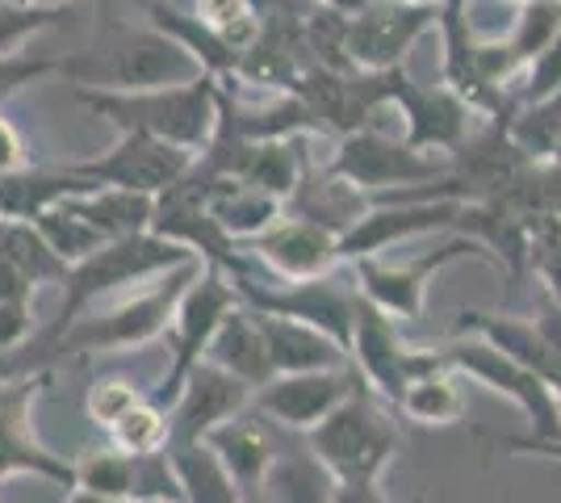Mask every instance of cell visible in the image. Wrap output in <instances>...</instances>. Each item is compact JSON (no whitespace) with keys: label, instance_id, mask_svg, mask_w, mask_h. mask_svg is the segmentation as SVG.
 Returning a JSON list of instances; mask_svg holds the SVG:
<instances>
[{"label":"cell","instance_id":"1","mask_svg":"<svg viewBox=\"0 0 561 503\" xmlns=\"http://www.w3.org/2000/svg\"><path fill=\"white\" fill-rule=\"evenodd\" d=\"M64 76L76 89L142 93V89H168V84L202 80L206 68L172 34L156 30V25L135 30V25L122 22H101L93 47L64 59Z\"/></svg>","mask_w":561,"mask_h":503},{"label":"cell","instance_id":"2","mask_svg":"<svg viewBox=\"0 0 561 503\" xmlns=\"http://www.w3.org/2000/svg\"><path fill=\"white\" fill-rule=\"evenodd\" d=\"M76 96L110 118L122 135H151L185 151H206L218 130V80L202 76L188 84L168 89H142V93H101V89H76Z\"/></svg>","mask_w":561,"mask_h":503},{"label":"cell","instance_id":"3","mask_svg":"<svg viewBox=\"0 0 561 503\" xmlns=\"http://www.w3.org/2000/svg\"><path fill=\"white\" fill-rule=\"evenodd\" d=\"M306 445L335 482H377L398 454V428L390 411L377 403L369 382L360 378L323 424L306 432Z\"/></svg>","mask_w":561,"mask_h":503},{"label":"cell","instance_id":"4","mask_svg":"<svg viewBox=\"0 0 561 503\" xmlns=\"http://www.w3.org/2000/svg\"><path fill=\"white\" fill-rule=\"evenodd\" d=\"M202 261L181 264L172 268L164 282L139 289L130 298L114 302L110 311H89L71 323L68 332L50 344L47 365L59 357H84V353H117V348H139L147 340H156L160 332H168L172 323V311L181 302L185 286L197 277Z\"/></svg>","mask_w":561,"mask_h":503},{"label":"cell","instance_id":"5","mask_svg":"<svg viewBox=\"0 0 561 503\" xmlns=\"http://www.w3.org/2000/svg\"><path fill=\"white\" fill-rule=\"evenodd\" d=\"M234 307H239V294H234L231 277L222 268H210V264L197 268V277L185 286L176 311H172V323H168L172 328V365H168L164 382H160L151 403H160L164 411L172 408V399L181 395V386L193 374V365L206 361L214 332L222 328V319Z\"/></svg>","mask_w":561,"mask_h":503},{"label":"cell","instance_id":"6","mask_svg":"<svg viewBox=\"0 0 561 503\" xmlns=\"http://www.w3.org/2000/svg\"><path fill=\"white\" fill-rule=\"evenodd\" d=\"M348 361L381 399H390L398 408L402 390L415 382L420 374L440 365V353H436V348H411V344H402L398 319H390L381 307H374V302L360 294V298L352 302Z\"/></svg>","mask_w":561,"mask_h":503},{"label":"cell","instance_id":"7","mask_svg":"<svg viewBox=\"0 0 561 503\" xmlns=\"http://www.w3.org/2000/svg\"><path fill=\"white\" fill-rule=\"evenodd\" d=\"M448 369H457L461 378H473V382L491 386L494 395H507L515 408L528 415V424L537 428L533 441H553L561 445V395L549 382H540L537 374H528L524 365H515L512 357H503L494 344L469 335V340H457L440 348Z\"/></svg>","mask_w":561,"mask_h":503},{"label":"cell","instance_id":"8","mask_svg":"<svg viewBox=\"0 0 561 503\" xmlns=\"http://www.w3.org/2000/svg\"><path fill=\"white\" fill-rule=\"evenodd\" d=\"M234 294L243 307L264 315H280V319H298L310 323L323 335H331L344 353L352 348V302L356 294L331 286V277H306V282H280V286H264L256 273L243 264L231 277Z\"/></svg>","mask_w":561,"mask_h":503},{"label":"cell","instance_id":"9","mask_svg":"<svg viewBox=\"0 0 561 503\" xmlns=\"http://www.w3.org/2000/svg\"><path fill=\"white\" fill-rule=\"evenodd\" d=\"M193 164H197V151H185V147L164 144V139H151V135H122L114 151H105L96 160H80V164H71V172L93 193L135 190L160 197L181 176H188Z\"/></svg>","mask_w":561,"mask_h":503},{"label":"cell","instance_id":"10","mask_svg":"<svg viewBox=\"0 0 561 503\" xmlns=\"http://www.w3.org/2000/svg\"><path fill=\"white\" fill-rule=\"evenodd\" d=\"M43 374H22V378H0V482L13 475H38L59 487H76V466L50 454L34 432V403L43 390Z\"/></svg>","mask_w":561,"mask_h":503},{"label":"cell","instance_id":"11","mask_svg":"<svg viewBox=\"0 0 561 503\" xmlns=\"http://www.w3.org/2000/svg\"><path fill=\"white\" fill-rule=\"evenodd\" d=\"M331 176L340 181H352L356 190H415V185H432L448 176V164L427 156V151H415V147L398 144V139H386L377 130H352L344 135V144L335 151V160L328 164Z\"/></svg>","mask_w":561,"mask_h":503},{"label":"cell","instance_id":"12","mask_svg":"<svg viewBox=\"0 0 561 503\" xmlns=\"http://www.w3.org/2000/svg\"><path fill=\"white\" fill-rule=\"evenodd\" d=\"M440 22V9L407 0H369L344 22V59L360 72H390L423 30Z\"/></svg>","mask_w":561,"mask_h":503},{"label":"cell","instance_id":"13","mask_svg":"<svg viewBox=\"0 0 561 503\" xmlns=\"http://www.w3.org/2000/svg\"><path fill=\"white\" fill-rule=\"evenodd\" d=\"M461 256H486V248L466 240V236H453V240L436 243L432 252H423V256H415V261H407V264H386V261H377V256H360V261H352V264H356L360 294H365L374 307H381L390 319L411 323V319L423 315L427 277L440 273L445 264L461 261Z\"/></svg>","mask_w":561,"mask_h":503},{"label":"cell","instance_id":"14","mask_svg":"<svg viewBox=\"0 0 561 503\" xmlns=\"http://www.w3.org/2000/svg\"><path fill=\"white\" fill-rule=\"evenodd\" d=\"M252 395L256 390L248 382H239L234 374L218 369L210 361H197L185 386H181V395L168 408V449L206 441L214 428H222L227 420L252 408Z\"/></svg>","mask_w":561,"mask_h":503},{"label":"cell","instance_id":"15","mask_svg":"<svg viewBox=\"0 0 561 503\" xmlns=\"http://www.w3.org/2000/svg\"><path fill=\"white\" fill-rule=\"evenodd\" d=\"M360 382L356 365H335V369H310V374H277L252 395V408L268 415L273 424L294 432H310L323 424L331 411L348 399Z\"/></svg>","mask_w":561,"mask_h":503},{"label":"cell","instance_id":"16","mask_svg":"<svg viewBox=\"0 0 561 503\" xmlns=\"http://www.w3.org/2000/svg\"><path fill=\"white\" fill-rule=\"evenodd\" d=\"M402 118H407V139L402 144L415 151H457L469 139V118L473 105L457 89H427L415 84L402 68H390V96Z\"/></svg>","mask_w":561,"mask_h":503},{"label":"cell","instance_id":"17","mask_svg":"<svg viewBox=\"0 0 561 503\" xmlns=\"http://www.w3.org/2000/svg\"><path fill=\"white\" fill-rule=\"evenodd\" d=\"M76 487H84V491L117 503H142V500L185 503V491H181V479L172 470L168 449H160V454H122V449L89 454L76 466Z\"/></svg>","mask_w":561,"mask_h":503},{"label":"cell","instance_id":"18","mask_svg":"<svg viewBox=\"0 0 561 503\" xmlns=\"http://www.w3.org/2000/svg\"><path fill=\"white\" fill-rule=\"evenodd\" d=\"M461 206L466 202H390L381 210H369L340 236V261L377 256L390 243L420 236V231H453L461 218Z\"/></svg>","mask_w":561,"mask_h":503},{"label":"cell","instance_id":"19","mask_svg":"<svg viewBox=\"0 0 561 503\" xmlns=\"http://www.w3.org/2000/svg\"><path fill=\"white\" fill-rule=\"evenodd\" d=\"M248 252H256L285 282H306V277H328L340 264V236L310 218L280 215L268 231L248 240Z\"/></svg>","mask_w":561,"mask_h":503},{"label":"cell","instance_id":"20","mask_svg":"<svg viewBox=\"0 0 561 503\" xmlns=\"http://www.w3.org/2000/svg\"><path fill=\"white\" fill-rule=\"evenodd\" d=\"M260 323V335L268 344V361H273V378L277 374H310V369H335V365H348V353L323 335L310 323L298 319H280V315L252 311Z\"/></svg>","mask_w":561,"mask_h":503},{"label":"cell","instance_id":"21","mask_svg":"<svg viewBox=\"0 0 561 503\" xmlns=\"http://www.w3.org/2000/svg\"><path fill=\"white\" fill-rule=\"evenodd\" d=\"M206 361L218 365V369H227L234 374L239 382H248L252 390L273 378V361H268V344H264V335H260V323L252 307H234L227 319H222V328L214 332L210 348H206Z\"/></svg>","mask_w":561,"mask_h":503},{"label":"cell","instance_id":"22","mask_svg":"<svg viewBox=\"0 0 561 503\" xmlns=\"http://www.w3.org/2000/svg\"><path fill=\"white\" fill-rule=\"evenodd\" d=\"M76 193H93L71 164L59 168H18V172H0V218H30L68 202Z\"/></svg>","mask_w":561,"mask_h":503},{"label":"cell","instance_id":"23","mask_svg":"<svg viewBox=\"0 0 561 503\" xmlns=\"http://www.w3.org/2000/svg\"><path fill=\"white\" fill-rule=\"evenodd\" d=\"M206 445H210L214 454H218V461L227 466V475L239 482V491L260 487L264 475H268V466H273V457H277L268 428H260L256 420H248V411L227 420L222 428H214L210 436H206Z\"/></svg>","mask_w":561,"mask_h":503},{"label":"cell","instance_id":"24","mask_svg":"<svg viewBox=\"0 0 561 503\" xmlns=\"http://www.w3.org/2000/svg\"><path fill=\"white\" fill-rule=\"evenodd\" d=\"M68 202H71V210H80V215L93 222L105 243L147 236V231H151V218H156V197H151V193H135V190L76 193Z\"/></svg>","mask_w":561,"mask_h":503},{"label":"cell","instance_id":"25","mask_svg":"<svg viewBox=\"0 0 561 503\" xmlns=\"http://www.w3.org/2000/svg\"><path fill=\"white\" fill-rule=\"evenodd\" d=\"M289 202L298 206V218H310L319 227H328L335 236H344L356 218H365L374 206H369V193L356 190L352 181H340V176H302L298 190L289 193Z\"/></svg>","mask_w":561,"mask_h":503},{"label":"cell","instance_id":"26","mask_svg":"<svg viewBox=\"0 0 561 503\" xmlns=\"http://www.w3.org/2000/svg\"><path fill=\"white\" fill-rule=\"evenodd\" d=\"M0 261L9 264L30 289L68 277V261L25 218H0Z\"/></svg>","mask_w":561,"mask_h":503},{"label":"cell","instance_id":"27","mask_svg":"<svg viewBox=\"0 0 561 503\" xmlns=\"http://www.w3.org/2000/svg\"><path fill=\"white\" fill-rule=\"evenodd\" d=\"M264 491L273 495V503H335V479L310 449L306 454L285 449L273 457L264 475Z\"/></svg>","mask_w":561,"mask_h":503},{"label":"cell","instance_id":"28","mask_svg":"<svg viewBox=\"0 0 561 503\" xmlns=\"http://www.w3.org/2000/svg\"><path fill=\"white\" fill-rule=\"evenodd\" d=\"M172 457V470H176V479H181V491H185V503H239L243 500V491H239V482L227 475V466L218 461L206 441H197V445H176V449H168Z\"/></svg>","mask_w":561,"mask_h":503},{"label":"cell","instance_id":"29","mask_svg":"<svg viewBox=\"0 0 561 503\" xmlns=\"http://www.w3.org/2000/svg\"><path fill=\"white\" fill-rule=\"evenodd\" d=\"M398 411L411 415L415 424H457L466 415V395H461V374L448 369L445 357L436 369L420 374L415 382L402 390Z\"/></svg>","mask_w":561,"mask_h":503},{"label":"cell","instance_id":"30","mask_svg":"<svg viewBox=\"0 0 561 503\" xmlns=\"http://www.w3.org/2000/svg\"><path fill=\"white\" fill-rule=\"evenodd\" d=\"M30 222H34V227L43 231V240L68 261V268L80 261H89L93 252L105 248L101 231H96L80 210H71V202H59V206H50V210H43V215H34Z\"/></svg>","mask_w":561,"mask_h":503},{"label":"cell","instance_id":"31","mask_svg":"<svg viewBox=\"0 0 561 503\" xmlns=\"http://www.w3.org/2000/svg\"><path fill=\"white\" fill-rule=\"evenodd\" d=\"M193 18L206 25L222 47H231L234 55H243L260 38V30H264L256 0H197Z\"/></svg>","mask_w":561,"mask_h":503},{"label":"cell","instance_id":"32","mask_svg":"<svg viewBox=\"0 0 561 503\" xmlns=\"http://www.w3.org/2000/svg\"><path fill=\"white\" fill-rule=\"evenodd\" d=\"M71 4H22V0H0V55L22 50L34 34L68 18Z\"/></svg>","mask_w":561,"mask_h":503},{"label":"cell","instance_id":"33","mask_svg":"<svg viewBox=\"0 0 561 503\" xmlns=\"http://www.w3.org/2000/svg\"><path fill=\"white\" fill-rule=\"evenodd\" d=\"M110 436H114V449L122 454H160L168 449V411L142 399L139 408H130L117 420Z\"/></svg>","mask_w":561,"mask_h":503},{"label":"cell","instance_id":"34","mask_svg":"<svg viewBox=\"0 0 561 503\" xmlns=\"http://www.w3.org/2000/svg\"><path fill=\"white\" fill-rule=\"evenodd\" d=\"M528 268L540 277L545 294L561 302V210L528 222Z\"/></svg>","mask_w":561,"mask_h":503},{"label":"cell","instance_id":"35","mask_svg":"<svg viewBox=\"0 0 561 503\" xmlns=\"http://www.w3.org/2000/svg\"><path fill=\"white\" fill-rule=\"evenodd\" d=\"M64 72V59H47V55H30V50H9L0 55V105L13 101L25 84L43 80V76Z\"/></svg>","mask_w":561,"mask_h":503},{"label":"cell","instance_id":"36","mask_svg":"<svg viewBox=\"0 0 561 503\" xmlns=\"http://www.w3.org/2000/svg\"><path fill=\"white\" fill-rule=\"evenodd\" d=\"M139 403H142L139 386L122 382V378H105V382H96L89 390V415H93V424H101V428H114L117 420L130 408H139Z\"/></svg>","mask_w":561,"mask_h":503},{"label":"cell","instance_id":"37","mask_svg":"<svg viewBox=\"0 0 561 503\" xmlns=\"http://www.w3.org/2000/svg\"><path fill=\"white\" fill-rule=\"evenodd\" d=\"M558 93H561V30L553 34V43L528 64V80H524V89H519V101H524V105H537V101L558 96Z\"/></svg>","mask_w":561,"mask_h":503},{"label":"cell","instance_id":"38","mask_svg":"<svg viewBox=\"0 0 561 503\" xmlns=\"http://www.w3.org/2000/svg\"><path fill=\"white\" fill-rule=\"evenodd\" d=\"M30 298H9V302H0V357L4 353H13V348H22L25 340H30V328H34V319H30Z\"/></svg>","mask_w":561,"mask_h":503},{"label":"cell","instance_id":"39","mask_svg":"<svg viewBox=\"0 0 561 503\" xmlns=\"http://www.w3.org/2000/svg\"><path fill=\"white\" fill-rule=\"evenodd\" d=\"M25 164H30V156H25L22 135L13 130V122L0 114V172H18Z\"/></svg>","mask_w":561,"mask_h":503},{"label":"cell","instance_id":"40","mask_svg":"<svg viewBox=\"0 0 561 503\" xmlns=\"http://www.w3.org/2000/svg\"><path fill=\"white\" fill-rule=\"evenodd\" d=\"M335 503H390L377 482H335Z\"/></svg>","mask_w":561,"mask_h":503},{"label":"cell","instance_id":"41","mask_svg":"<svg viewBox=\"0 0 561 503\" xmlns=\"http://www.w3.org/2000/svg\"><path fill=\"white\" fill-rule=\"evenodd\" d=\"M239 503H273V495H268V491H264V482H260V487H248Z\"/></svg>","mask_w":561,"mask_h":503},{"label":"cell","instance_id":"42","mask_svg":"<svg viewBox=\"0 0 561 503\" xmlns=\"http://www.w3.org/2000/svg\"><path fill=\"white\" fill-rule=\"evenodd\" d=\"M68 503H117V500H105V495H93V491H84V487H76V495Z\"/></svg>","mask_w":561,"mask_h":503},{"label":"cell","instance_id":"43","mask_svg":"<svg viewBox=\"0 0 561 503\" xmlns=\"http://www.w3.org/2000/svg\"><path fill=\"white\" fill-rule=\"evenodd\" d=\"M407 4H423V9H445L448 0H407Z\"/></svg>","mask_w":561,"mask_h":503},{"label":"cell","instance_id":"44","mask_svg":"<svg viewBox=\"0 0 561 503\" xmlns=\"http://www.w3.org/2000/svg\"><path fill=\"white\" fill-rule=\"evenodd\" d=\"M22 4H71V0H22Z\"/></svg>","mask_w":561,"mask_h":503},{"label":"cell","instance_id":"45","mask_svg":"<svg viewBox=\"0 0 561 503\" xmlns=\"http://www.w3.org/2000/svg\"><path fill=\"white\" fill-rule=\"evenodd\" d=\"M142 503H172V500H142Z\"/></svg>","mask_w":561,"mask_h":503},{"label":"cell","instance_id":"46","mask_svg":"<svg viewBox=\"0 0 561 503\" xmlns=\"http://www.w3.org/2000/svg\"><path fill=\"white\" fill-rule=\"evenodd\" d=\"M519 4H528V0H519Z\"/></svg>","mask_w":561,"mask_h":503}]
</instances>
